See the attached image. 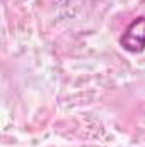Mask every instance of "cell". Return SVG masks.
I'll use <instances>...</instances> for the list:
<instances>
[{
    "label": "cell",
    "mask_w": 145,
    "mask_h": 147,
    "mask_svg": "<svg viewBox=\"0 0 145 147\" xmlns=\"http://www.w3.org/2000/svg\"><path fill=\"white\" fill-rule=\"evenodd\" d=\"M121 46L130 53H140L145 50V17L133 19L121 36Z\"/></svg>",
    "instance_id": "1"
}]
</instances>
